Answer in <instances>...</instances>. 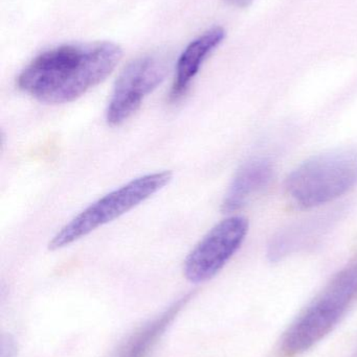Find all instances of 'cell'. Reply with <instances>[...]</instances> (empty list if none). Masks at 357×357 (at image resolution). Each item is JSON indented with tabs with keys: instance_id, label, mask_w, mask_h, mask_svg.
Wrapping results in <instances>:
<instances>
[{
	"instance_id": "cell-6",
	"label": "cell",
	"mask_w": 357,
	"mask_h": 357,
	"mask_svg": "<svg viewBox=\"0 0 357 357\" xmlns=\"http://www.w3.org/2000/svg\"><path fill=\"white\" fill-rule=\"evenodd\" d=\"M247 232L249 222L243 216L221 220L189 254L184 261V276L193 283L213 278L240 249Z\"/></svg>"
},
{
	"instance_id": "cell-2",
	"label": "cell",
	"mask_w": 357,
	"mask_h": 357,
	"mask_svg": "<svg viewBox=\"0 0 357 357\" xmlns=\"http://www.w3.org/2000/svg\"><path fill=\"white\" fill-rule=\"evenodd\" d=\"M356 300L357 260L340 271L291 325L283 339L285 356H299L322 341Z\"/></svg>"
},
{
	"instance_id": "cell-13",
	"label": "cell",
	"mask_w": 357,
	"mask_h": 357,
	"mask_svg": "<svg viewBox=\"0 0 357 357\" xmlns=\"http://www.w3.org/2000/svg\"><path fill=\"white\" fill-rule=\"evenodd\" d=\"M352 357H357V351L356 352V354H354V356Z\"/></svg>"
},
{
	"instance_id": "cell-4",
	"label": "cell",
	"mask_w": 357,
	"mask_h": 357,
	"mask_svg": "<svg viewBox=\"0 0 357 357\" xmlns=\"http://www.w3.org/2000/svg\"><path fill=\"white\" fill-rule=\"evenodd\" d=\"M172 180L170 172H157L134 178L99 199L65 225L50 241L52 251L79 241L100 227L127 213L163 189Z\"/></svg>"
},
{
	"instance_id": "cell-5",
	"label": "cell",
	"mask_w": 357,
	"mask_h": 357,
	"mask_svg": "<svg viewBox=\"0 0 357 357\" xmlns=\"http://www.w3.org/2000/svg\"><path fill=\"white\" fill-rule=\"evenodd\" d=\"M167 73V61L159 56H145L129 63L115 82L106 109L107 123L117 127L128 121Z\"/></svg>"
},
{
	"instance_id": "cell-1",
	"label": "cell",
	"mask_w": 357,
	"mask_h": 357,
	"mask_svg": "<svg viewBox=\"0 0 357 357\" xmlns=\"http://www.w3.org/2000/svg\"><path fill=\"white\" fill-rule=\"evenodd\" d=\"M121 58V47L111 42L58 46L36 56L17 86L39 102L66 104L102 83Z\"/></svg>"
},
{
	"instance_id": "cell-7",
	"label": "cell",
	"mask_w": 357,
	"mask_h": 357,
	"mask_svg": "<svg viewBox=\"0 0 357 357\" xmlns=\"http://www.w3.org/2000/svg\"><path fill=\"white\" fill-rule=\"evenodd\" d=\"M224 38L226 31L222 27L216 26L205 31L187 46L176 64L175 79L170 100L176 102L187 93L207 56L222 43Z\"/></svg>"
},
{
	"instance_id": "cell-3",
	"label": "cell",
	"mask_w": 357,
	"mask_h": 357,
	"mask_svg": "<svg viewBox=\"0 0 357 357\" xmlns=\"http://www.w3.org/2000/svg\"><path fill=\"white\" fill-rule=\"evenodd\" d=\"M357 184V149L331 151L308 159L285 183L291 201L303 208L320 207L346 195Z\"/></svg>"
},
{
	"instance_id": "cell-12",
	"label": "cell",
	"mask_w": 357,
	"mask_h": 357,
	"mask_svg": "<svg viewBox=\"0 0 357 357\" xmlns=\"http://www.w3.org/2000/svg\"><path fill=\"white\" fill-rule=\"evenodd\" d=\"M224 1L235 8H247L254 0H224Z\"/></svg>"
},
{
	"instance_id": "cell-9",
	"label": "cell",
	"mask_w": 357,
	"mask_h": 357,
	"mask_svg": "<svg viewBox=\"0 0 357 357\" xmlns=\"http://www.w3.org/2000/svg\"><path fill=\"white\" fill-rule=\"evenodd\" d=\"M190 298L184 297L136 331L122 347L119 357H145L163 335Z\"/></svg>"
},
{
	"instance_id": "cell-8",
	"label": "cell",
	"mask_w": 357,
	"mask_h": 357,
	"mask_svg": "<svg viewBox=\"0 0 357 357\" xmlns=\"http://www.w3.org/2000/svg\"><path fill=\"white\" fill-rule=\"evenodd\" d=\"M274 165L268 158H256L239 169L222 203L224 212H234L247 205L272 181Z\"/></svg>"
},
{
	"instance_id": "cell-11",
	"label": "cell",
	"mask_w": 357,
	"mask_h": 357,
	"mask_svg": "<svg viewBox=\"0 0 357 357\" xmlns=\"http://www.w3.org/2000/svg\"><path fill=\"white\" fill-rule=\"evenodd\" d=\"M17 346L10 335H2L1 357H14L16 356Z\"/></svg>"
},
{
	"instance_id": "cell-10",
	"label": "cell",
	"mask_w": 357,
	"mask_h": 357,
	"mask_svg": "<svg viewBox=\"0 0 357 357\" xmlns=\"http://www.w3.org/2000/svg\"><path fill=\"white\" fill-rule=\"evenodd\" d=\"M331 216L314 218L279 233L268 247V257L278 261L301 248L307 247L330 226Z\"/></svg>"
}]
</instances>
